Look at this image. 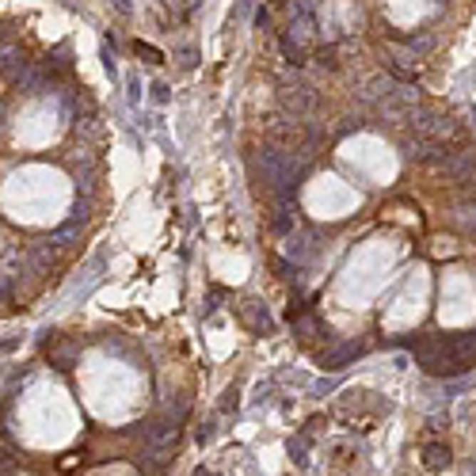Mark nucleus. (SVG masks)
<instances>
[{"mask_svg": "<svg viewBox=\"0 0 476 476\" xmlns=\"http://www.w3.org/2000/svg\"><path fill=\"white\" fill-rule=\"evenodd\" d=\"M209 435H214V430H209V423H206V427H198L195 438H198V442H209Z\"/></svg>", "mask_w": 476, "mask_h": 476, "instance_id": "20e7f679", "label": "nucleus"}, {"mask_svg": "<svg viewBox=\"0 0 476 476\" xmlns=\"http://www.w3.org/2000/svg\"><path fill=\"white\" fill-rule=\"evenodd\" d=\"M423 465H427V469H446V465H450V450L446 446H427L423 450Z\"/></svg>", "mask_w": 476, "mask_h": 476, "instance_id": "f03ea898", "label": "nucleus"}, {"mask_svg": "<svg viewBox=\"0 0 476 476\" xmlns=\"http://www.w3.org/2000/svg\"><path fill=\"white\" fill-rule=\"evenodd\" d=\"M195 476H209V472H202V469H198V472H195Z\"/></svg>", "mask_w": 476, "mask_h": 476, "instance_id": "423d86ee", "label": "nucleus"}, {"mask_svg": "<svg viewBox=\"0 0 476 476\" xmlns=\"http://www.w3.org/2000/svg\"><path fill=\"white\" fill-rule=\"evenodd\" d=\"M134 53H138V58H145L149 65H160V61H164V53H160L157 46H149V42H141V38L134 42Z\"/></svg>", "mask_w": 476, "mask_h": 476, "instance_id": "7ed1b4c3", "label": "nucleus"}, {"mask_svg": "<svg viewBox=\"0 0 476 476\" xmlns=\"http://www.w3.org/2000/svg\"><path fill=\"white\" fill-rule=\"evenodd\" d=\"M279 42H282V58H286V61H290V65H305V50H301V42L290 38V35H282Z\"/></svg>", "mask_w": 476, "mask_h": 476, "instance_id": "f257e3e1", "label": "nucleus"}, {"mask_svg": "<svg viewBox=\"0 0 476 476\" xmlns=\"http://www.w3.org/2000/svg\"><path fill=\"white\" fill-rule=\"evenodd\" d=\"M271 4H290V0H271Z\"/></svg>", "mask_w": 476, "mask_h": 476, "instance_id": "39448f33", "label": "nucleus"}]
</instances>
